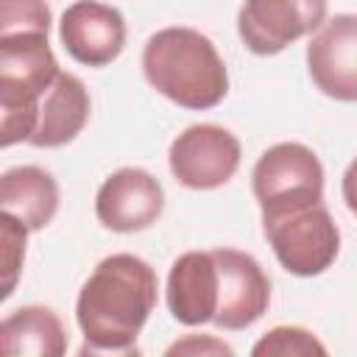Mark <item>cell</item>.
<instances>
[{
	"instance_id": "cell-1",
	"label": "cell",
	"mask_w": 357,
	"mask_h": 357,
	"mask_svg": "<svg viewBox=\"0 0 357 357\" xmlns=\"http://www.w3.org/2000/svg\"><path fill=\"white\" fill-rule=\"evenodd\" d=\"M159 298L156 271L134 254H112L84 282L75 321L81 354H137V337Z\"/></svg>"
},
{
	"instance_id": "cell-9",
	"label": "cell",
	"mask_w": 357,
	"mask_h": 357,
	"mask_svg": "<svg viewBox=\"0 0 357 357\" xmlns=\"http://www.w3.org/2000/svg\"><path fill=\"white\" fill-rule=\"evenodd\" d=\"M312 84L332 100H357V14H335L307 45Z\"/></svg>"
},
{
	"instance_id": "cell-12",
	"label": "cell",
	"mask_w": 357,
	"mask_h": 357,
	"mask_svg": "<svg viewBox=\"0 0 357 357\" xmlns=\"http://www.w3.org/2000/svg\"><path fill=\"white\" fill-rule=\"evenodd\" d=\"M218 262L212 251H187L181 254L167 273V310L184 326L212 324L218 312Z\"/></svg>"
},
{
	"instance_id": "cell-11",
	"label": "cell",
	"mask_w": 357,
	"mask_h": 357,
	"mask_svg": "<svg viewBox=\"0 0 357 357\" xmlns=\"http://www.w3.org/2000/svg\"><path fill=\"white\" fill-rule=\"evenodd\" d=\"M59 39L78 64L106 67L126 47V20L114 6L75 0L59 20Z\"/></svg>"
},
{
	"instance_id": "cell-4",
	"label": "cell",
	"mask_w": 357,
	"mask_h": 357,
	"mask_svg": "<svg viewBox=\"0 0 357 357\" xmlns=\"http://www.w3.org/2000/svg\"><path fill=\"white\" fill-rule=\"evenodd\" d=\"M262 231L279 265L293 276H318L332 268L340 254V229L324 201L279 215H265Z\"/></svg>"
},
{
	"instance_id": "cell-20",
	"label": "cell",
	"mask_w": 357,
	"mask_h": 357,
	"mask_svg": "<svg viewBox=\"0 0 357 357\" xmlns=\"http://www.w3.org/2000/svg\"><path fill=\"white\" fill-rule=\"evenodd\" d=\"M340 192H343V201H346L349 212L357 215V159L349 162V167L343 173V181H340Z\"/></svg>"
},
{
	"instance_id": "cell-14",
	"label": "cell",
	"mask_w": 357,
	"mask_h": 357,
	"mask_svg": "<svg viewBox=\"0 0 357 357\" xmlns=\"http://www.w3.org/2000/svg\"><path fill=\"white\" fill-rule=\"evenodd\" d=\"M0 206L28 231H39L59 212V184L39 165H17L0 178Z\"/></svg>"
},
{
	"instance_id": "cell-13",
	"label": "cell",
	"mask_w": 357,
	"mask_h": 357,
	"mask_svg": "<svg viewBox=\"0 0 357 357\" xmlns=\"http://www.w3.org/2000/svg\"><path fill=\"white\" fill-rule=\"evenodd\" d=\"M89 92L84 81L73 73H64L56 78V84L42 95L39 100V114H36V128L28 139L33 148H61L73 142L86 120H89Z\"/></svg>"
},
{
	"instance_id": "cell-17",
	"label": "cell",
	"mask_w": 357,
	"mask_h": 357,
	"mask_svg": "<svg viewBox=\"0 0 357 357\" xmlns=\"http://www.w3.org/2000/svg\"><path fill=\"white\" fill-rule=\"evenodd\" d=\"M0 237H3V298L14 293L17 276L25 262V237L28 229L8 212L0 215Z\"/></svg>"
},
{
	"instance_id": "cell-16",
	"label": "cell",
	"mask_w": 357,
	"mask_h": 357,
	"mask_svg": "<svg viewBox=\"0 0 357 357\" xmlns=\"http://www.w3.org/2000/svg\"><path fill=\"white\" fill-rule=\"evenodd\" d=\"M251 354L254 357H304V354H326V346L301 326H273L254 343Z\"/></svg>"
},
{
	"instance_id": "cell-3",
	"label": "cell",
	"mask_w": 357,
	"mask_h": 357,
	"mask_svg": "<svg viewBox=\"0 0 357 357\" xmlns=\"http://www.w3.org/2000/svg\"><path fill=\"white\" fill-rule=\"evenodd\" d=\"M61 67L47 33H0V145L28 142L36 128L39 100L56 84Z\"/></svg>"
},
{
	"instance_id": "cell-5",
	"label": "cell",
	"mask_w": 357,
	"mask_h": 357,
	"mask_svg": "<svg viewBox=\"0 0 357 357\" xmlns=\"http://www.w3.org/2000/svg\"><path fill=\"white\" fill-rule=\"evenodd\" d=\"M251 190L262 218L324 201V165L301 142L271 145L251 170Z\"/></svg>"
},
{
	"instance_id": "cell-8",
	"label": "cell",
	"mask_w": 357,
	"mask_h": 357,
	"mask_svg": "<svg viewBox=\"0 0 357 357\" xmlns=\"http://www.w3.org/2000/svg\"><path fill=\"white\" fill-rule=\"evenodd\" d=\"M218 262V312L212 318L215 326L226 332H240L257 324L271 304V279L265 276L262 265L237 248H215Z\"/></svg>"
},
{
	"instance_id": "cell-2",
	"label": "cell",
	"mask_w": 357,
	"mask_h": 357,
	"mask_svg": "<svg viewBox=\"0 0 357 357\" xmlns=\"http://www.w3.org/2000/svg\"><path fill=\"white\" fill-rule=\"evenodd\" d=\"M145 81L181 109H215L229 92V70L209 36L195 28L170 25L142 47Z\"/></svg>"
},
{
	"instance_id": "cell-7",
	"label": "cell",
	"mask_w": 357,
	"mask_h": 357,
	"mask_svg": "<svg viewBox=\"0 0 357 357\" xmlns=\"http://www.w3.org/2000/svg\"><path fill=\"white\" fill-rule=\"evenodd\" d=\"M329 0H243L237 33L257 56H276L326 22Z\"/></svg>"
},
{
	"instance_id": "cell-10",
	"label": "cell",
	"mask_w": 357,
	"mask_h": 357,
	"mask_svg": "<svg viewBox=\"0 0 357 357\" xmlns=\"http://www.w3.org/2000/svg\"><path fill=\"white\" fill-rule=\"evenodd\" d=\"M162 209H165V190L142 167L114 170L95 195L98 220L120 234H134L153 226Z\"/></svg>"
},
{
	"instance_id": "cell-15",
	"label": "cell",
	"mask_w": 357,
	"mask_h": 357,
	"mask_svg": "<svg viewBox=\"0 0 357 357\" xmlns=\"http://www.w3.org/2000/svg\"><path fill=\"white\" fill-rule=\"evenodd\" d=\"M0 351L6 357H61L67 351V329L50 307L25 304L3 318Z\"/></svg>"
},
{
	"instance_id": "cell-18",
	"label": "cell",
	"mask_w": 357,
	"mask_h": 357,
	"mask_svg": "<svg viewBox=\"0 0 357 357\" xmlns=\"http://www.w3.org/2000/svg\"><path fill=\"white\" fill-rule=\"evenodd\" d=\"M50 8L45 0H0V33L50 31Z\"/></svg>"
},
{
	"instance_id": "cell-6",
	"label": "cell",
	"mask_w": 357,
	"mask_h": 357,
	"mask_svg": "<svg viewBox=\"0 0 357 357\" xmlns=\"http://www.w3.org/2000/svg\"><path fill=\"white\" fill-rule=\"evenodd\" d=\"M240 139L215 123H195L170 142V173L187 190L223 187L240 167Z\"/></svg>"
},
{
	"instance_id": "cell-19",
	"label": "cell",
	"mask_w": 357,
	"mask_h": 357,
	"mask_svg": "<svg viewBox=\"0 0 357 357\" xmlns=\"http://www.w3.org/2000/svg\"><path fill=\"white\" fill-rule=\"evenodd\" d=\"M173 354H226L231 357V346H226L223 340L212 337V335H187L184 340H176L173 346H167V357Z\"/></svg>"
}]
</instances>
